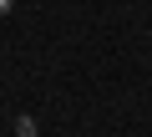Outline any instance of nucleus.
<instances>
[{
	"label": "nucleus",
	"instance_id": "f257e3e1",
	"mask_svg": "<svg viewBox=\"0 0 152 137\" xmlns=\"http://www.w3.org/2000/svg\"><path fill=\"white\" fill-rule=\"evenodd\" d=\"M15 137H41V132H36V122H31V117H15Z\"/></svg>",
	"mask_w": 152,
	"mask_h": 137
}]
</instances>
